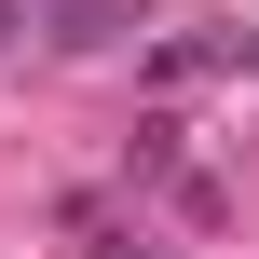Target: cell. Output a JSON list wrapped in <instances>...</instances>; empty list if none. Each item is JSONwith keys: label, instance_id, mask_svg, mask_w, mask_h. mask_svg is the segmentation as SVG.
<instances>
[{"label": "cell", "instance_id": "cell-1", "mask_svg": "<svg viewBox=\"0 0 259 259\" xmlns=\"http://www.w3.org/2000/svg\"><path fill=\"white\" fill-rule=\"evenodd\" d=\"M0 41H14V0H0Z\"/></svg>", "mask_w": 259, "mask_h": 259}]
</instances>
